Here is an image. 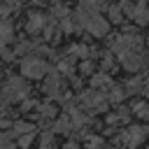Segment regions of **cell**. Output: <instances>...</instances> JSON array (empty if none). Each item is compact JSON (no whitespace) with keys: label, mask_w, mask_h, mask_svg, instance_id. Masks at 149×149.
<instances>
[{"label":"cell","mask_w":149,"mask_h":149,"mask_svg":"<svg viewBox=\"0 0 149 149\" xmlns=\"http://www.w3.org/2000/svg\"><path fill=\"white\" fill-rule=\"evenodd\" d=\"M79 23L84 26V30H88L95 37H102L107 33V21L98 14V5H81L79 7Z\"/></svg>","instance_id":"cell-1"},{"label":"cell","mask_w":149,"mask_h":149,"mask_svg":"<svg viewBox=\"0 0 149 149\" xmlns=\"http://www.w3.org/2000/svg\"><path fill=\"white\" fill-rule=\"evenodd\" d=\"M147 135H149V128H144V126H133V128H126V130H123L121 140H123L126 147H135V144H140Z\"/></svg>","instance_id":"cell-2"},{"label":"cell","mask_w":149,"mask_h":149,"mask_svg":"<svg viewBox=\"0 0 149 149\" xmlns=\"http://www.w3.org/2000/svg\"><path fill=\"white\" fill-rule=\"evenodd\" d=\"M47 72V63L40 61V58H28L23 63V74L26 77H42Z\"/></svg>","instance_id":"cell-3"},{"label":"cell","mask_w":149,"mask_h":149,"mask_svg":"<svg viewBox=\"0 0 149 149\" xmlns=\"http://www.w3.org/2000/svg\"><path fill=\"white\" fill-rule=\"evenodd\" d=\"M130 19H135L140 26L149 23V5H147V2H140V5H135V7L130 9Z\"/></svg>","instance_id":"cell-4"},{"label":"cell","mask_w":149,"mask_h":149,"mask_svg":"<svg viewBox=\"0 0 149 149\" xmlns=\"http://www.w3.org/2000/svg\"><path fill=\"white\" fill-rule=\"evenodd\" d=\"M12 35V28H9V23H0V40H7Z\"/></svg>","instance_id":"cell-5"},{"label":"cell","mask_w":149,"mask_h":149,"mask_svg":"<svg viewBox=\"0 0 149 149\" xmlns=\"http://www.w3.org/2000/svg\"><path fill=\"white\" fill-rule=\"evenodd\" d=\"M93 84H95V86H102V84H109V77H105V74H98V77H93Z\"/></svg>","instance_id":"cell-6"},{"label":"cell","mask_w":149,"mask_h":149,"mask_svg":"<svg viewBox=\"0 0 149 149\" xmlns=\"http://www.w3.org/2000/svg\"><path fill=\"white\" fill-rule=\"evenodd\" d=\"M109 16H112V21H114V23H119V21H121V14H119V7H112V9H109Z\"/></svg>","instance_id":"cell-7"},{"label":"cell","mask_w":149,"mask_h":149,"mask_svg":"<svg viewBox=\"0 0 149 149\" xmlns=\"http://www.w3.org/2000/svg\"><path fill=\"white\" fill-rule=\"evenodd\" d=\"M121 98H123V91L121 88H114L112 91V100H121Z\"/></svg>","instance_id":"cell-8"},{"label":"cell","mask_w":149,"mask_h":149,"mask_svg":"<svg viewBox=\"0 0 149 149\" xmlns=\"http://www.w3.org/2000/svg\"><path fill=\"white\" fill-rule=\"evenodd\" d=\"M147 44H149V37H147Z\"/></svg>","instance_id":"cell-9"}]
</instances>
